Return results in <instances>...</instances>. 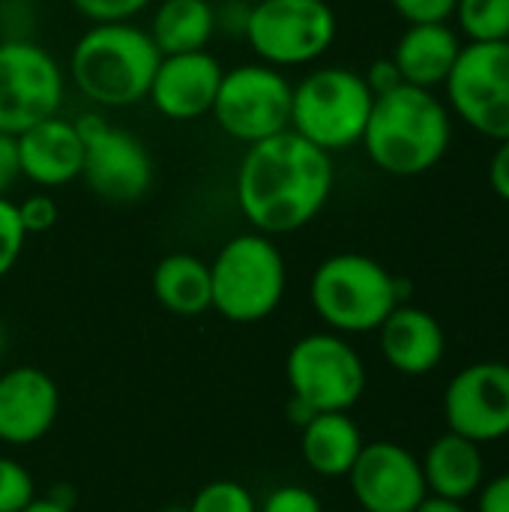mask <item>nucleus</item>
Segmentation results:
<instances>
[{
	"instance_id": "obj_1",
	"label": "nucleus",
	"mask_w": 509,
	"mask_h": 512,
	"mask_svg": "<svg viewBox=\"0 0 509 512\" xmlns=\"http://www.w3.org/2000/svg\"><path fill=\"white\" fill-rule=\"evenodd\" d=\"M336 189L333 156L285 129L249 144L234 171V201L252 231L297 234L312 225Z\"/></svg>"
},
{
	"instance_id": "obj_2",
	"label": "nucleus",
	"mask_w": 509,
	"mask_h": 512,
	"mask_svg": "<svg viewBox=\"0 0 509 512\" xmlns=\"http://www.w3.org/2000/svg\"><path fill=\"white\" fill-rule=\"evenodd\" d=\"M453 144V114L435 90L399 84L375 96L360 147L390 177H423L444 162Z\"/></svg>"
},
{
	"instance_id": "obj_3",
	"label": "nucleus",
	"mask_w": 509,
	"mask_h": 512,
	"mask_svg": "<svg viewBox=\"0 0 509 512\" xmlns=\"http://www.w3.org/2000/svg\"><path fill=\"white\" fill-rule=\"evenodd\" d=\"M159 48L144 24H90L69 51L66 78L96 111H120L147 102Z\"/></svg>"
},
{
	"instance_id": "obj_4",
	"label": "nucleus",
	"mask_w": 509,
	"mask_h": 512,
	"mask_svg": "<svg viewBox=\"0 0 509 512\" xmlns=\"http://www.w3.org/2000/svg\"><path fill=\"white\" fill-rule=\"evenodd\" d=\"M405 300L408 282L363 252H336L324 258L309 279L315 315L339 336L375 333Z\"/></svg>"
},
{
	"instance_id": "obj_5",
	"label": "nucleus",
	"mask_w": 509,
	"mask_h": 512,
	"mask_svg": "<svg viewBox=\"0 0 509 512\" xmlns=\"http://www.w3.org/2000/svg\"><path fill=\"white\" fill-rule=\"evenodd\" d=\"M213 309L234 324L270 318L288 291V264L276 243L261 231L228 237L210 261Z\"/></svg>"
},
{
	"instance_id": "obj_6",
	"label": "nucleus",
	"mask_w": 509,
	"mask_h": 512,
	"mask_svg": "<svg viewBox=\"0 0 509 512\" xmlns=\"http://www.w3.org/2000/svg\"><path fill=\"white\" fill-rule=\"evenodd\" d=\"M375 96L360 69L312 66L291 93V132L336 156L360 147Z\"/></svg>"
},
{
	"instance_id": "obj_7",
	"label": "nucleus",
	"mask_w": 509,
	"mask_h": 512,
	"mask_svg": "<svg viewBox=\"0 0 509 512\" xmlns=\"http://www.w3.org/2000/svg\"><path fill=\"white\" fill-rule=\"evenodd\" d=\"M339 36V15L330 0H255L243 42L252 57L282 69L318 66Z\"/></svg>"
},
{
	"instance_id": "obj_8",
	"label": "nucleus",
	"mask_w": 509,
	"mask_h": 512,
	"mask_svg": "<svg viewBox=\"0 0 509 512\" xmlns=\"http://www.w3.org/2000/svg\"><path fill=\"white\" fill-rule=\"evenodd\" d=\"M291 93L288 72L252 57L225 69L210 117L231 141L249 147L291 129Z\"/></svg>"
},
{
	"instance_id": "obj_9",
	"label": "nucleus",
	"mask_w": 509,
	"mask_h": 512,
	"mask_svg": "<svg viewBox=\"0 0 509 512\" xmlns=\"http://www.w3.org/2000/svg\"><path fill=\"white\" fill-rule=\"evenodd\" d=\"M291 396L306 402L315 414L351 411L369 384L360 351L333 330L306 333L297 339L285 360Z\"/></svg>"
},
{
	"instance_id": "obj_10",
	"label": "nucleus",
	"mask_w": 509,
	"mask_h": 512,
	"mask_svg": "<svg viewBox=\"0 0 509 512\" xmlns=\"http://www.w3.org/2000/svg\"><path fill=\"white\" fill-rule=\"evenodd\" d=\"M66 69L36 39H0V132L24 129L63 114Z\"/></svg>"
},
{
	"instance_id": "obj_11",
	"label": "nucleus",
	"mask_w": 509,
	"mask_h": 512,
	"mask_svg": "<svg viewBox=\"0 0 509 512\" xmlns=\"http://www.w3.org/2000/svg\"><path fill=\"white\" fill-rule=\"evenodd\" d=\"M444 102L477 135L509 138V42L462 45L444 81Z\"/></svg>"
},
{
	"instance_id": "obj_12",
	"label": "nucleus",
	"mask_w": 509,
	"mask_h": 512,
	"mask_svg": "<svg viewBox=\"0 0 509 512\" xmlns=\"http://www.w3.org/2000/svg\"><path fill=\"white\" fill-rule=\"evenodd\" d=\"M75 126L84 141L81 180L87 189L111 204L141 201L153 186V156L147 144L96 108L78 114Z\"/></svg>"
},
{
	"instance_id": "obj_13",
	"label": "nucleus",
	"mask_w": 509,
	"mask_h": 512,
	"mask_svg": "<svg viewBox=\"0 0 509 512\" xmlns=\"http://www.w3.org/2000/svg\"><path fill=\"white\" fill-rule=\"evenodd\" d=\"M444 420L480 447L509 438V363L480 360L459 369L444 387Z\"/></svg>"
},
{
	"instance_id": "obj_14",
	"label": "nucleus",
	"mask_w": 509,
	"mask_h": 512,
	"mask_svg": "<svg viewBox=\"0 0 509 512\" xmlns=\"http://www.w3.org/2000/svg\"><path fill=\"white\" fill-rule=\"evenodd\" d=\"M348 483L366 512H414L429 495L420 459L396 441L363 444Z\"/></svg>"
},
{
	"instance_id": "obj_15",
	"label": "nucleus",
	"mask_w": 509,
	"mask_h": 512,
	"mask_svg": "<svg viewBox=\"0 0 509 512\" xmlns=\"http://www.w3.org/2000/svg\"><path fill=\"white\" fill-rule=\"evenodd\" d=\"M222 75L225 66L210 48L162 54L147 90V102L156 108V114L174 123L210 117Z\"/></svg>"
},
{
	"instance_id": "obj_16",
	"label": "nucleus",
	"mask_w": 509,
	"mask_h": 512,
	"mask_svg": "<svg viewBox=\"0 0 509 512\" xmlns=\"http://www.w3.org/2000/svg\"><path fill=\"white\" fill-rule=\"evenodd\" d=\"M60 414V390L39 366H12L0 375V441L30 447L42 441Z\"/></svg>"
},
{
	"instance_id": "obj_17",
	"label": "nucleus",
	"mask_w": 509,
	"mask_h": 512,
	"mask_svg": "<svg viewBox=\"0 0 509 512\" xmlns=\"http://www.w3.org/2000/svg\"><path fill=\"white\" fill-rule=\"evenodd\" d=\"M18 174L42 192L63 189L81 180L84 141L75 120L54 114L15 135Z\"/></svg>"
},
{
	"instance_id": "obj_18",
	"label": "nucleus",
	"mask_w": 509,
	"mask_h": 512,
	"mask_svg": "<svg viewBox=\"0 0 509 512\" xmlns=\"http://www.w3.org/2000/svg\"><path fill=\"white\" fill-rule=\"evenodd\" d=\"M375 333L381 357L393 372L405 378L432 375L447 357L444 324L420 306L399 303Z\"/></svg>"
},
{
	"instance_id": "obj_19",
	"label": "nucleus",
	"mask_w": 509,
	"mask_h": 512,
	"mask_svg": "<svg viewBox=\"0 0 509 512\" xmlns=\"http://www.w3.org/2000/svg\"><path fill=\"white\" fill-rule=\"evenodd\" d=\"M462 45V36L450 24H408L390 57L405 84L438 90L444 87Z\"/></svg>"
},
{
	"instance_id": "obj_20",
	"label": "nucleus",
	"mask_w": 509,
	"mask_h": 512,
	"mask_svg": "<svg viewBox=\"0 0 509 512\" xmlns=\"http://www.w3.org/2000/svg\"><path fill=\"white\" fill-rule=\"evenodd\" d=\"M423 465V480L429 495L447 498V501H471L480 486L486 483V459L483 447L456 435L444 432L438 435L429 447L426 456L420 459Z\"/></svg>"
},
{
	"instance_id": "obj_21",
	"label": "nucleus",
	"mask_w": 509,
	"mask_h": 512,
	"mask_svg": "<svg viewBox=\"0 0 509 512\" xmlns=\"http://www.w3.org/2000/svg\"><path fill=\"white\" fill-rule=\"evenodd\" d=\"M363 432L351 420V411H324L315 414L300 429V453L309 471H315L324 480H342L351 474L360 450H363Z\"/></svg>"
},
{
	"instance_id": "obj_22",
	"label": "nucleus",
	"mask_w": 509,
	"mask_h": 512,
	"mask_svg": "<svg viewBox=\"0 0 509 512\" xmlns=\"http://www.w3.org/2000/svg\"><path fill=\"white\" fill-rule=\"evenodd\" d=\"M153 297L156 303L180 318H198L213 309L210 261L192 252H171L153 267Z\"/></svg>"
},
{
	"instance_id": "obj_23",
	"label": "nucleus",
	"mask_w": 509,
	"mask_h": 512,
	"mask_svg": "<svg viewBox=\"0 0 509 512\" xmlns=\"http://www.w3.org/2000/svg\"><path fill=\"white\" fill-rule=\"evenodd\" d=\"M147 18V33L159 54L204 51L216 39L213 0H156Z\"/></svg>"
},
{
	"instance_id": "obj_24",
	"label": "nucleus",
	"mask_w": 509,
	"mask_h": 512,
	"mask_svg": "<svg viewBox=\"0 0 509 512\" xmlns=\"http://www.w3.org/2000/svg\"><path fill=\"white\" fill-rule=\"evenodd\" d=\"M453 21L468 42H509V0H456Z\"/></svg>"
},
{
	"instance_id": "obj_25",
	"label": "nucleus",
	"mask_w": 509,
	"mask_h": 512,
	"mask_svg": "<svg viewBox=\"0 0 509 512\" xmlns=\"http://www.w3.org/2000/svg\"><path fill=\"white\" fill-rule=\"evenodd\" d=\"M189 512H258V504L243 483L213 480L195 492Z\"/></svg>"
},
{
	"instance_id": "obj_26",
	"label": "nucleus",
	"mask_w": 509,
	"mask_h": 512,
	"mask_svg": "<svg viewBox=\"0 0 509 512\" xmlns=\"http://www.w3.org/2000/svg\"><path fill=\"white\" fill-rule=\"evenodd\" d=\"M27 237L30 234L21 225L18 201H12L9 195H0V279L9 276L15 270V264L21 261Z\"/></svg>"
},
{
	"instance_id": "obj_27",
	"label": "nucleus",
	"mask_w": 509,
	"mask_h": 512,
	"mask_svg": "<svg viewBox=\"0 0 509 512\" xmlns=\"http://www.w3.org/2000/svg\"><path fill=\"white\" fill-rule=\"evenodd\" d=\"M36 498V483L30 471L9 459L0 456V512H21Z\"/></svg>"
},
{
	"instance_id": "obj_28",
	"label": "nucleus",
	"mask_w": 509,
	"mask_h": 512,
	"mask_svg": "<svg viewBox=\"0 0 509 512\" xmlns=\"http://www.w3.org/2000/svg\"><path fill=\"white\" fill-rule=\"evenodd\" d=\"M72 9L90 24H114L141 18L156 0H69Z\"/></svg>"
},
{
	"instance_id": "obj_29",
	"label": "nucleus",
	"mask_w": 509,
	"mask_h": 512,
	"mask_svg": "<svg viewBox=\"0 0 509 512\" xmlns=\"http://www.w3.org/2000/svg\"><path fill=\"white\" fill-rule=\"evenodd\" d=\"M36 24V0H0V39H33Z\"/></svg>"
},
{
	"instance_id": "obj_30",
	"label": "nucleus",
	"mask_w": 509,
	"mask_h": 512,
	"mask_svg": "<svg viewBox=\"0 0 509 512\" xmlns=\"http://www.w3.org/2000/svg\"><path fill=\"white\" fill-rule=\"evenodd\" d=\"M390 9L405 24H450L456 0H390Z\"/></svg>"
},
{
	"instance_id": "obj_31",
	"label": "nucleus",
	"mask_w": 509,
	"mask_h": 512,
	"mask_svg": "<svg viewBox=\"0 0 509 512\" xmlns=\"http://www.w3.org/2000/svg\"><path fill=\"white\" fill-rule=\"evenodd\" d=\"M18 216H21V225H24L27 234H45V231H51L57 225L60 210H57L54 195L39 189V192L18 201Z\"/></svg>"
},
{
	"instance_id": "obj_32",
	"label": "nucleus",
	"mask_w": 509,
	"mask_h": 512,
	"mask_svg": "<svg viewBox=\"0 0 509 512\" xmlns=\"http://www.w3.org/2000/svg\"><path fill=\"white\" fill-rule=\"evenodd\" d=\"M258 512H324L321 498L306 486H279L273 489Z\"/></svg>"
},
{
	"instance_id": "obj_33",
	"label": "nucleus",
	"mask_w": 509,
	"mask_h": 512,
	"mask_svg": "<svg viewBox=\"0 0 509 512\" xmlns=\"http://www.w3.org/2000/svg\"><path fill=\"white\" fill-rule=\"evenodd\" d=\"M252 3L255 0H219V3H213L216 6V36L243 39L246 27H249Z\"/></svg>"
},
{
	"instance_id": "obj_34",
	"label": "nucleus",
	"mask_w": 509,
	"mask_h": 512,
	"mask_svg": "<svg viewBox=\"0 0 509 512\" xmlns=\"http://www.w3.org/2000/svg\"><path fill=\"white\" fill-rule=\"evenodd\" d=\"M363 78H366L372 96H384V93L396 90L399 84H405L402 75H399V69H396V63H393V57H378V60H372V63L366 66Z\"/></svg>"
},
{
	"instance_id": "obj_35",
	"label": "nucleus",
	"mask_w": 509,
	"mask_h": 512,
	"mask_svg": "<svg viewBox=\"0 0 509 512\" xmlns=\"http://www.w3.org/2000/svg\"><path fill=\"white\" fill-rule=\"evenodd\" d=\"M474 498H477L474 512H509V471L486 480Z\"/></svg>"
},
{
	"instance_id": "obj_36",
	"label": "nucleus",
	"mask_w": 509,
	"mask_h": 512,
	"mask_svg": "<svg viewBox=\"0 0 509 512\" xmlns=\"http://www.w3.org/2000/svg\"><path fill=\"white\" fill-rule=\"evenodd\" d=\"M495 144L498 147H495V153L489 159V186L501 201L509 204V138L495 141Z\"/></svg>"
},
{
	"instance_id": "obj_37",
	"label": "nucleus",
	"mask_w": 509,
	"mask_h": 512,
	"mask_svg": "<svg viewBox=\"0 0 509 512\" xmlns=\"http://www.w3.org/2000/svg\"><path fill=\"white\" fill-rule=\"evenodd\" d=\"M18 153H15V135L0 132V195H6L18 180Z\"/></svg>"
},
{
	"instance_id": "obj_38",
	"label": "nucleus",
	"mask_w": 509,
	"mask_h": 512,
	"mask_svg": "<svg viewBox=\"0 0 509 512\" xmlns=\"http://www.w3.org/2000/svg\"><path fill=\"white\" fill-rule=\"evenodd\" d=\"M414 512H471L462 501H447V498H435V495H426V501L417 507Z\"/></svg>"
},
{
	"instance_id": "obj_39",
	"label": "nucleus",
	"mask_w": 509,
	"mask_h": 512,
	"mask_svg": "<svg viewBox=\"0 0 509 512\" xmlns=\"http://www.w3.org/2000/svg\"><path fill=\"white\" fill-rule=\"evenodd\" d=\"M312 417H315V411H312L306 402H300L297 396H291V402H288V420H291L294 426H300V429H303Z\"/></svg>"
},
{
	"instance_id": "obj_40",
	"label": "nucleus",
	"mask_w": 509,
	"mask_h": 512,
	"mask_svg": "<svg viewBox=\"0 0 509 512\" xmlns=\"http://www.w3.org/2000/svg\"><path fill=\"white\" fill-rule=\"evenodd\" d=\"M21 512H75V507H66V504H60V501H54L48 495V498H33Z\"/></svg>"
},
{
	"instance_id": "obj_41",
	"label": "nucleus",
	"mask_w": 509,
	"mask_h": 512,
	"mask_svg": "<svg viewBox=\"0 0 509 512\" xmlns=\"http://www.w3.org/2000/svg\"><path fill=\"white\" fill-rule=\"evenodd\" d=\"M3 351H6V333H3V327H0V357H3Z\"/></svg>"
},
{
	"instance_id": "obj_42",
	"label": "nucleus",
	"mask_w": 509,
	"mask_h": 512,
	"mask_svg": "<svg viewBox=\"0 0 509 512\" xmlns=\"http://www.w3.org/2000/svg\"><path fill=\"white\" fill-rule=\"evenodd\" d=\"M159 512H189V507H165V510Z\"/></svg>"
},
{
	"instance_id": "obj_43",
	"label": "nucleus",
	"mask_w": 509,
	"mask_h": 512,
	"mask_svg": "<svg viewBox=\"0 0 509 512\" xmlns=\"http://www.w3.org/2000/svg\"><path fill=\"white\" fill-rule=\"evenodd\" d=\"M360 512H366V510H360Z\"/></svg>"
}]
</instances>
